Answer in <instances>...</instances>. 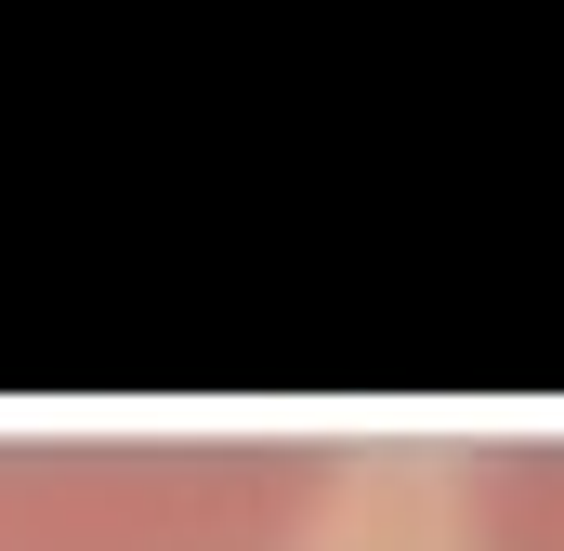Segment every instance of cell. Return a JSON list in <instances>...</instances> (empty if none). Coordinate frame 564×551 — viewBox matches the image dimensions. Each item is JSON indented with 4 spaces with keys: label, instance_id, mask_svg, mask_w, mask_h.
<instances>
[{
    "label": "cell",
    "instance_id": "cell-1",
    "mask_svg": "<svg viewBox=\"0 0 564 551\" xmlns=\"http://www.w3.org/2000/svg\"><path fill=\"white\" fill-rule=\"evenodd\" d=\"M302 433H0V551H302Z\"/></svg>",
    "mask_w": 564,
    "mask_h": 551
},
{
    "label": "cell",
    "instance_id": "cell-2",
    "mask_svg": "<svg viewBox=\"0 0 564 551\" xmlns=\"http://www.w3.org/2000/svg\"><path fill=\"white\" fill-rule=\"evenodd\" d=\"M473 551H564V433L486 446V473H473Z\"/></svg>",
    "mask_w": 564,
    "mask_h": 551
}]
</instances>
